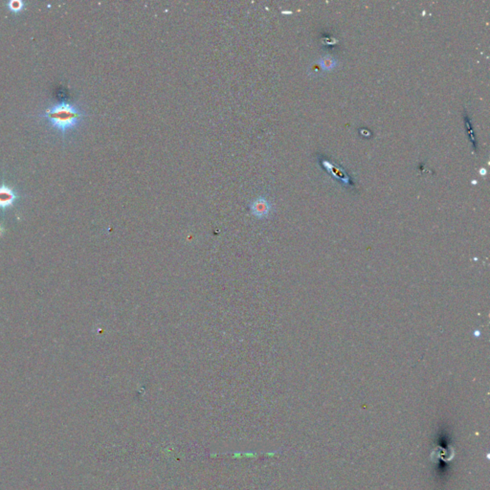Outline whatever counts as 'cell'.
<instances>
[{
	"mask_svg": "<svg viewBox=\"0 0 490 490\" xmlns=\"http://www.w3.org/2000/svg\"><path fill=\"white\" fill-rule=\"evenodd\" d=\"M46 117L53 127L59 132H67L78 125L83 113L68 104H59L46 110Z\"/></svg>",
	"mask_w": 490,
	"mask_h": 490,
	"instance_id": "obj_1",
	"label": "cell"
},
{
	"mask_svg": "<svg viewBox=\"0 0 490 490\" xmlns=\"http://www.w3.org/2000/svg\"><path fill=\"white\" fill-rule=\"evenodd\" d=\"M271 204L266 198H258L254 200L251 204V212L254 216L258 217H265L271 211Z\"/></svg>",
	"mask_w": 490,
	"mask_h": 490,
	"instance_id": "obj_2",
	"label": "cell"
},
{
	"mask_svg": "<svg viewBox=\"0 0 490 490\" xmlns=\"http://www.w3.org/2000/svg\"><path fill=\"white\" fill-rule=\"evenodd\" d=\"M321 67L324 69V70H333V68H335L336 64H337V61L336 59L332 57V56H324V58H322L321 61Z\"/></svg>",
	"mask_w": 490,
	"mask_h": 490,
	"instance_id": "obj_4",
	"label": "cell"
},
{
	"mask_svg": "<svg viewBox=\"0 0 490 490\" xmlns=\"http://www.w3.org/2000/svg\"><path fill=\"white\" fill-rule=\"evenodd\" d=\"M8 7L11 11H13L15 13H18L19 11H21L22 9L24 8V2H22L20 0H12V1L9 2Z\"/></svg>",
	"mask_w": 490,
	"mask_h": 490,
	"instance_id": "obj_5",
	"label": "cell"
},
{
	"mask_svg": "<svg viewBox=\"0 0 490 490\" xmlns=\"http://www.w3.org/2000/svg\"><path fill=\"white\" fill-rule=\"evenodd\" d=\"M1 234H2V227L0 226V235H1Z\"/></svg>",
	"mask_w": 490,
	"mask_h": 490,
	"instance_id": "obj_6",
	"label": "cell"
},
{
	"mask_svg": "<svg viewBox=\"0 0 490 490\" xmlns=\"http://www.w3.org/2000/svg\"><path fill=\"white\" fill-rule=\"evenodd\" d=\"M16 200H17V194L10 187H7L5 185L0 187V208L1 209H6L13 206Z\"/></svg>",
	"mask_w": 490,
	"mask_h": 490,
	"instance_id": "obj_3",
	"label": "cell"
}]
</instances>
